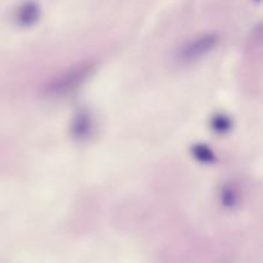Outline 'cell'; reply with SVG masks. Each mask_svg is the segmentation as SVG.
Returning a JSON list of instances; mask_svg holds the SVG:
<instances>
[{"instance_id": "1", "label": "cell", "mask_w": 263, "mask_h": 263, "mask_svg": "<svg viewBox=\"0 0 263 263\" xmlns=\"http://www.w3.org/2000/svg\"><path fill=\"white\" fill-rule=\"evenodd\" d=\"M95 69V64L92 62H84L81 64L72 67L67 69L58 77L51 80L46 85L45 94L49 97H66L71 94L74 90L79 89L82 84L86 82V80L91 76Z\"/></svg>"}, {"instance_id": "2", "label": "cell", "mask_w": 263, "mask_h": 263, "mask_svg": "<svg viewBox=\"0 0 263 263\" xmlns=\"http://www.w3.org/2000/svg\"><path fill=\"white\" fill-rule=\"evenodd\" d=\"M218 43V36L215 33L199 36L194 40L189 41L184 48L180 50V59L185 62H192L200 58L204 54L210 53Z\"/></svg>"}, {"instance_id": "3", "label": "cell", "mask_w": 263, "mask_h": 263, "mask_svg": "<svg viewBox=\"0 0 263 263\" xmlns=\"http://www.w3.org/2000/svg\"><path fill=\"white\" fill-rule=\"evenodd\" d=\"M41 14L40 7L33 0H26L15 10V22L22 27H30L39 21Z\"/></svg>"}, {"instance_id": "4", "label": "cell", "mask_w": 263, "mask_h": 263, "mask_svg": "<svg viewBox=\"0 0 263 263\" xmlns=\"http://www.w3.org/2000/svg\"><path fill=\"white\" fill-rule=\"evenodd\" d=\"M92 128H94V122H92L91 116L87 115L86 112H81L77 115L76 120L72 125V134L77 140H86L91 135Z\"/></svg>"}]
</instances>
